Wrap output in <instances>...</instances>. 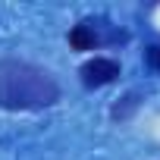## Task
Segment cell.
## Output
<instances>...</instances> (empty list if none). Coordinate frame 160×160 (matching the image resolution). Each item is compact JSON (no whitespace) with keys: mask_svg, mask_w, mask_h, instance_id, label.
Segmentation results:
<instances>
[{"mask_svg":"<svg viewBox=\"0 0 160 160\" xmlns=\"http://www.w3.org/2000/svg\"><path fill=\"white\" fill-rule=\"evenodd\" d=\"M138 104H141V98H138V91H129V94H126V98H122V101H119V104H116V107L110 110V116L122 122V119H129V116L135 113V107H138Z\"/></svg>","mask_w":160,"mask_h":160,"instance_id":"277c9868","label":"cell"},{"mask_svg":"<svg viewBox=\"0 0 160 160\" xmlns=\"http://www.w3.org/2000/svg\"><path fill=\"white\" fill-rule=\"evenodd\" d=\"M98 44H101V35H98V28H94L91 19L72 25V32H69V47L72 50H94Z\"/></svg>","mask_w":160,"mask_h":160,"instance_id":"3957f363","label":"cell"},{"mask_svg":"<svg viewBox=\"0 0 160 160\" xmlns=\"http://www.w3.org/2000/svg\"><path fill=\"white\" fill-rule=\"evenodd\" d=\"M60 101V82L50 69L3 57L0 60V107L3 110H44Z\"/></svg>","mask_w":160,"mask_h":160,"instance_id":"6da1fadb","label":"cell"},{"mask_svg":"<svg viewBox=\"0 0 160 160\" xmlns=\"http://www.w3.org/2000/svg\"><path fill=\"white\" fill-rule=\"evenodd\" d=\"M144 63H148L154 72H160V44H151V47L144 50Z\"/></svg>","mask_w":160,"mask_h":160,"instance_id":"5b68a950","label":"cell"},{"mask_svg":"<svg viewBox=\"0 0 160 160\" xmlns=\"http://www.w3.org/2000/svg\"><path fill=\"white\" fill-rule=\"evenodd\" d=\"M78 75H82V85L85 88H104V85H110L113 78L119 75V63L110 60V57H94V60L82 63Z\"/></svg>","mask_w":160,"mask_h":160,"instance_id":"7a4b0ae2","label":"cell"}]
</instances>
